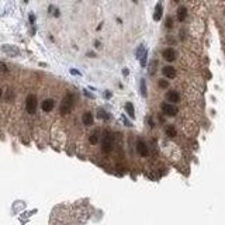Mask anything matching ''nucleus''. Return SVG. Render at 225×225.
<instances>
[{"instance_id":"obj_26","label":"nucleus","mask_w":225,"mask_h":225,"mask_svg":"<svg viewBox=\"0 0 225 225\" xmlns=\"http://www.w3.org/2000/svg\"><path fill=\"white\" fill-rule=\"evenodd\" d=\"M70 73H72V75H79V76H80V72H77V70H75V69L70 70Z\"/></svg>"},{"instance_id":"obj_7","label":"nucleus","mask_w":225,"mask_h":225,"mask_svg":"<svg viewBox=\"0 0 225 225\" xmlns=\"http://www.w3.org/2000/svg\"><path fill=\"white\" fill-rule=\"evenodd\" d=\"M162 56L166 59V61H169V62H173L174 59H176V52H174L173 48H166L163 53H162Z\"/></svg>"},{"instance_id":"obj_17","label":"nucleus","mask_w":225,"mask_h":225,"mask_svg":"<svg viewBox=\"0 0 225 225\" xmlns=\"http://www.w3.org/2000/svg\"><path fill=\"white\" fill-rule=\"evenodd\" d=\"M141 94L142 97H146V86H145V79L141 80Z\"/></svg>"},{"instance_id":"obj_6","label":"nucleus","mask_w":225,"mask_h":225,"mask_svg":"<svg viewBox=\"0 0 225 225\" xmlns=\"http://www.w3.org/2000/svg\"><path fill=\"white\" fill-rule=\"evenodd\" d=\"M137 151H138V154L141 156H148V154H149L148 146H146V144L144 141H138L137 142Z\"/></svg>"},{"instance_id":"obj_27","label":"nucleus","mask_w":225,"mask_h":225,"mask_svg":"<svg viewBox=\"0 0 225 225\" xmlns=\"http://www.w3.org/2000/svg\"><path fill=\"white\" fill-rule=\"evenodd\" d=\"M94 47H96V48H100V42L96 41V42H94Z\"/></svg>"},{"instance_id":"obj_14","label":"nucleus","mask_w":225,"mask_h":225,"mask_svg":"<svg viewBox=\"0 0 225 225\" xmlns=\"http://www.w3.org/2000/svg\"><path fill=\"white\" fill-rule=\"evenodd\" d=\"M166 134L169 135V137H176L177 135V131H176V128L174 127H172V125H169V127H166Z\"/></svg>"},{"instance_id":"obj_25","label":"nucleus","mask_w":225,"mask_h":225,"mask_svg":"<svg viewBox=\"0 0 225 225\" xmlns=\"http://www.w3.org/2000/svg\"><path fill=\"white\" fill-rule=\"evenodd\" d=\"M52 13H53V16H55V17H59V10H58V9H53V10H52Z\"/></svg>"},{"instance_id":"obj_15","label":"nucleus","mask_w":225,"mask_h":225,"mask_svg":"<svg viewBox=\"0 0 225 225\" xmlns=\"http://www.w3.org/2000/svg\"><path fill=\"white\" fill-rule=\"evenodd\" d=\"M89 141H90V144H93V145L97 144V142H99V132H97V131L93 132V134L89 137Z\"/></svg>"},{"instance_id":"obj_28","label":"nucleus","mask_w":225,"mask_h":225,"mask_svg":"<svg viewBox=\"0 0 225 225\" xmlns=\"http://www.w3.org/2000/svg\"><path fill=\"white\" fill-rule=\"evenodd\" d=\"M105 97H107V99H108V97H111V93H110V91H107V93H105Z\"/></svg>"},{"instance_id":"obj_20","label":"nucleus","mask_w":225,"mask_h":225,"mask_svg":"<svg viewBox=\"0 0 225 225\" xmlns=\"http://www.w3.org/2000/svg\"><path fill=\"white\" fill-rule=\"evenodd\" d=\"M159 86L163 87V89H166V87L169 86V82H168V80H165V79H160V80H159Z\"/></svg>"},{"instance_id":"obj_8","label":"nucleus","mask_w":225,"mask_h":225,"mask_svg":"<svg viewBox=\"0 0 225 225\" xmlns=\"http://www.w3.org/2000/svg\"><path fill=\"white\" fill-rule=\"evenodd\" d=\"M162 72H163V75H165V77H168V79H173L174 76H176V69H174L173 66H163V69H162Z\"/></svg>"},{"instance_id":"obj_11","label":"nucleus","mask_w":225,"mask_h":225,"mask_svg":"<svg viewBox=\"0 0 225 225\" xmlns=\"http://www.w3.org/2000/svg\"><path fill=\"white\" fill-rule=\"evenodd\" d=\"M162 13H163V7H162V1H159L155 7V14H154V20L159 21L162 18Z\"/></svg>"},{"instance_id":"obj_30","label":"nucleus","mask_w":225,"mask_h":225,"mask_svg":"<svg viewBox=\"0 0 225 225\" xmlns=\"http://www.w3.org/2000/svg\"><path fill=\"white\" fill-rule=\"evenodd\" d=\"M0 97H1V89H0Z\"/></svg>"},{"instance_id":"obj_24","label":"nucleus","mask_w":225,"mask_h":225,"mask_svg":"<svg viewBox=\"0 0 225 225\" xmlns=\"http://www.w3.org/2000/svg\"><path fill=\"white\" fill-rule=\"evenodd\" d=\"M28 18H30V23H31V24H34V23H35V16L33 14V13L30 14V17H28Z\"/></svg>"},{"instance_id":"obj_3","label":"nucleus","mask_w":225,"mask_h":225,"mask_svg":"<svg viewBox=\"0 0 225 225\" xmlns=\"http://www.w3.org/2000/svg\"><path fill=\"white\" fill-rule=\"evenodd\" d=\"M72 105H73V96L69 94V96H66L65 99H63V101H62V105H61V113L65 116V114H68L70 111V108H72Z\"/></svg>"},{"instance_id":"obj_10","label":"nucleus","mask_w":225,"mask_h":225,"mask_svg":"<svg viewBox=\"0 0 225 225\" xmlns=\"http://www.w3.org/2000/svg\"><path fill=\"white\" fill-rule=\"evenodd\" d=\"M187 18V9L184 6H180L177 9V20L179 21H184Z\"/></svg>"},{"instance_id":"obj_13","label":"nucleus","mask_w":225,"mask_h":225,"mask_svg":"<svg viewBox=\"0 0 225 225\" xmlns=\"http://www.w3.org/2000/svg\"><path fill=\"white\" fill-rule=\"evenodd\" d=\"M125 110H127V113H128V116H130L131 118H134V117H135V110H134L132 103H127V104H125Z\"/></svg>"},{"instance_id":"obj_31","label":"nucleus","mask_w":225,"mask_h":225,"mask_svg":"<svg viewBox=\"0 0 225 225\" xmlns=\"http://www.w3.org/2000/svg\"><path fill=\"white\" fill-rule=\"evenodd\" d=\"M24 1H25V3H28V0H24Z\"/></svg>"},{"instance_id":"obj_32","label":"nucleus","mask_w":225,"mask_h":225,"mask_svg":"<svg viewBox=\"0 0 225 225\" xmlns=\"http://www.w3.org/2000/svg\"><path fill=\"white\" fill-rule=\"evenodd\" d=\"M132 1H134V3H137V0H132Z\"/></svg>"},{"instance_id":"obj_29","label":"nucleus","mask_w":225,"mask_h":225,"mask_svg":"<svg viewBox=\"0 0 225 225\" xmlns=\"http://www.w3.org/2000/svg\"><path fill=\"white\" fill-rule=\"evenodd\" d=\"M174 3H180V0H173Z\"/></svg>"},{"instance_id":"obj_1","label":"nucleus","mask_w":225,"mask_h":225,"mask_svg":"<svg viewBox=\"0 0 225 225\" xmlns=\"http://www.w3.org/2000/svg\"><path fill=\"white\" fill-rule=\"evenodd\" d=\"M101 148L105 154H110L113 151V137L110 135V132H105V135L101 139Z\"/></svg>"},{"instance_id":"obj_23","label":"nucleus","mask_w":225,"mask_h":225,"mask_svg":"<svg viewBox=\"0 0 225 225\" xmlns=\"http://www.w3.org/2000/svg\"><path fill=\"white\" fill-rule=\"evenodd\" d=\"M122 121H124V124H125V125H127V127H131V125H132V124H131V122L128 121V120H127V118H125V117H124V116H122Z\"/></svg>"},{"instance_id":"obj_22","label":"nucleus","mask_w":225,"mask_h":225,"mask_svg":"<svg viewBox=\"0 0 225 225\" xmlns=\"http://www.w3.org/2000/svg\"><path fill=\"white\" fill-rule=\"evenodd\" d=\"M156 63H158V61H152V63H151V73H154V72H155Z\"/></svg>"},{"instance_id":"obj_12","label":"nucleus","mask_w":225,"mask_h":225,"mask_svg":"<svg viewBox=\"0 0 225 225\" xmlns=\"http://www.w3.org/2000/svg\"><path fill=\"white\" fill-rule=\"evenodd\" d=\"M82 121H83V124L87 125V127H89V125H91V124H93V114H91V113H89V111L85 113V114H83Z\"/></svg>"},{"instance_id":"obj_5","label":"nucleus","mask_w":225,"mask_h":225,"mask_svg":"<svg viewBox=\"0 0 225 225\" xmlns=\"http://www.w3.org/2000/svg\"><path fill=\"white\" fill-rule=\"evenodd\" d=\"M165 97H166V100L170 101V103H179V100H180V94H179L177 91H174V90H169Z\"/></svg>"},{"instance_id":"obj_16","label":"nucleus","mask_w":225,"mask_h":225,"mask_svg":"<svg viewBox=\"0 0 225 225\" xmlns=\"http://www.w3.org/2000/svg\"><path fill=\"white\" fill-rule=\"evenodd\" d=\"M97 116H99V118H100V120H110V114H107L104 110H100Z\"/></svg>"},{"instance_id":"obj_2","label":"nucleus","mask_w":225,"mask_h":225,"mask_svg":"<svg viewBox=\"0 0 225 225\" xmlns=\"http://www.w3.org/2000/svg\"><path fill=\"white\" fill-rule=\"evenodd\" d=\"M25 108H27V113H30V114H34L35 111H37V97H35L34 94H28L27 96Z\"/></svg>"},{"instance_id":"obj_21","label":"nucleus","mask_w":225,"mask_h":225,"mask_svg":"<svg viewBox=\"0 0 225 225\" xmlns=\"http://www.w3.org/2000/svg\"><path fill=\"white\" fill-rule=\"evenodd\" d=\"M166 27H168V28H172V27H173V20L170 17L166 20Z\"/></svg>"},{"instance_id":"obj_4","label":"nucleus","mask_w":225,"mask_h":225,"mask_svg":"<svg viewBox=\"0 0 225 225\" xmlns=\"http://www.w3.org/2000/svg\"><path fill=\"white\" fill-rule=\"evenodd\" d=\"M162 113L165 116H169V117H174L177 114V107L173 105V104L169 103H163L162 104Z\"/></svg>"},{"instance_id":"obj_9","label":"nucleus","mask_w":225,"mask_h":225,"mask_svg":"<svg viewBox=\"0 0 225 225\" xmlns=\"http://www.w3.org/2000/svg\"><path fill=\"white\" fill-rule=\"evenodd\" d=\"M53 105H55V101H53L52 99L44 100V101H42V111H44V113H49V111H52Z\"/></svg>"},{"instance_id":"obj_18","label":"nucleus","mask_w":225,"mask_h":225,"mask_svg":"<svg viewBox=\"0 0 225 225\" xmlns=\"http://www.w3.org/2000/svg\"><path fill=\"white\" fill-rule=\"evenodd\" d=\"M144 53H146V49H145V47H144V45H141L138 49H137V58L139 59V58H141Z\"/></svg>"},{"instance_id":"obj_19","label":"nucleus","mask_w":225,"mask_h":225,"mask_svg":"<svg viewBox=\"0 0 225 225\" xmlns=\"http://www.w3.org/2000/svg\"><path fill=\"white\" fill-rule=\"evenodd\" d=\"M3 51L4 52H9V53H13V55H17L18 51L16 48H9V47H3Z\"/></svg>"}]
</instances>
